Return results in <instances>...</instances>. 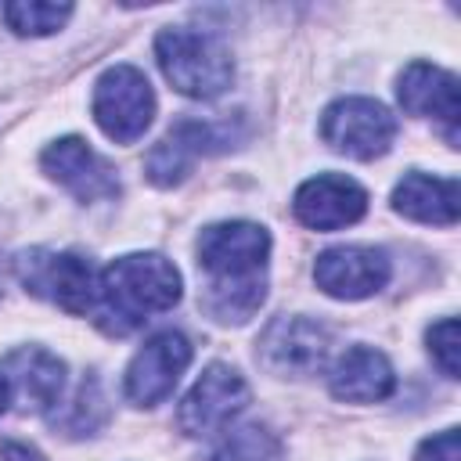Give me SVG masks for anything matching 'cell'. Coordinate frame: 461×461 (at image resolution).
<instances>
[{
    "mask_svg": "<svg viewBox=\"0 0 461 461\" xmlns=\"http://www.w3.org/2000/svg\"><path fill=\"white\" fill-rule=\"evenodd\" d=\"M281 439L274 429L259 421H245L227 429V436L216 443L212 461H281Z\"/></svg>",
    "mask_w": 461,
    "mask_h": 461,
    "instance_id": "18",
    "label": "cell"
},
{
    "mask_svg": "<svg viewBox=\"0 0 461 461\" xmlns=\"http://www.w3.org/2000/svg\"><path fill=\"white\" fill-rule=\"evenodd\" d=\"M0 461H43V454L25 447V443H4L0 447Z\"/></svg>",
    "mask_w": 461,
    "mask_h": 461,
    "instance_id": "23",
    "label": "cell"
},
{
    "mask_svg": "<svg viewBox=\"0 0 461 461\" xmlns=\"http://www.w3.org/2000/svg\"><path fill=\"white\" fill-rule=\"evenodd\" d=\"M393 209L414 223H436L454 227L461 212V187L457 176H429V173H407L393 191Z\"/></svg>",
    "mask_w": 461,
    "mask_h": 461,
    "instance_id": "17",
    "label": "cell"
},
{
    "mask_svg": "<svg viewBox=\"0 0 461 461\" xmlns=\"http://www.w3.org/2000/svg\"><path fill=\"white\" fill-rule=\"evenodd\" d=\"M40 166L50 180L72 191L79 202H101L119 194V176L108 158H101L83 137H61L43 148Z\"/></svg>",
    "mask_w": 461,
    "mask_h": 461,
    "instance_id": "11",
    "label": "cell"
},
{
    "mask_svg": "<svg viewBox=\"0 0 461 461\" xmlns=\"http://www.w3.org/2000/svg\"><path fill=\"white\" fill-rule=\"evenodd\" d=\"M328 389L335 400H346V403H378L396 389V375L382 349L353 346L335 360L328 375Z\"/></svg>",
    "mask_w": 461,
    "mask_h": 461,
    "instance_id": "16",
    "label": "cell"
},
{
    "mask_svg": "<svg viewBox=\"0 0 461 461\" xmlns=\"http://www.w3.org/2000/svg\"><path fill=\"white\" fill-rule=\"evenodd\" d=\"M389 274H393L389 256L382 249H371V245H339V249L321 252L313 263L317 288L324 295L346 299V303L382 292Z\"/></svg>",
    "mask_w": 461,
    "mask_h": 461,
    "instance_id": "10",
    "label": "cell"
},
{
    "mask_svg": "<svg viewBox=\"0 0 461 461\" xmlns=\"http://www.w3.org/2000/svg\"><path fill=\"white\" fill-rule=\"evenodd\" d=\"M331 331L310 317H277L256 342V360L281 378H306L328 364Z\"/></svg>",
    "mask_w": 461,
    "mask_h": 461,
    "instance_id": "7",
    "label": "cell"
},
{
    "mask_svg": "<svg viewBox=\"0 0 461 461\" xmlns=\"http://www.w3.org/2000/svg\"><path fill=\"white\" fill-rule=\"evenodd\" d=\"M94 119L115 144H133L155 119V90L133 65H112L94 83Z\"/></svg>",
    "mask_w": 461,
    "mask_h": 461,
    "instance_id": "5",
    "label": "cell"
},
{
    "mask_svg": "<svg viewBox=\"0 0 461 461\" xmlns=\"http://www.w3.org/2000/svg\"><path fill=\"white\" fill-rule=\"evenodd\" d=\"M7 403H11V396H7V385H4V378H0V414L7 411Z\"/></svg>",
    "mask_w": 461,
    "mask_h": 461,
    "instance_id": "24",
    "label": "cell"
},
{
    "mask_svg": "<svg viewBox=\"0 0 461 461\" xmlns=\"http://www.w3.org/2000/svg\"><path fill=\"white\" fill-rule=\"evenodd\" d=\"M198 267L205 288L198 295L202 310L220 324H245L267 299V259L270 234L249 220L212 223L198 234Z\"/></svg>",
    "mask_w": 461,
    "mask_h": 461,
    "instance_id": "1",
    "label": "cell"
},
{
    "mask_svg": "<svg viewBox=\"0 0 461 461\" xmlns=\"http://www.w3.org/2000/svg\"><path fill=\"white\" fill-rule=\"evenodd\" d=\"M187 364H191V342L180 331H158V335H151L133 353V360L126 367V396L137 407L162 403L176 389V382H180V375H184Z\"/></svg>",
    "mask_w": 461,
    "mask_h": 461,
    "instance_id": "9",
    "label": "cell"
},
{
    "mask_svg": "<svg viewBox=\"0 0 461 461\" xmlns=\"http://www.w3.org/2000/svg\"><path fill=\"white\" fill-rule=\"evenodd\" d=\"M292 212L310 230H339L367 212V191L342 173H321L295 191Z\"/></svg>",
    "mask_w": 461,
    "mask_h": 461,
    "instance_id": "13",
    "label": "cell"
},
{
    "mask_svg": "<svg viewBox=\"0 0 461 461\" xmlns=\"http://www.w3.org/2000/svg\"><path fill=\"white\" fill-rule=\"evenodd\" d=\"M180 270L158 256V252H130L112 259L101 274H97V295L90 306L94 324L112 335L122 339L130 331H137L144 321H151L155 313H166L180 303Z\"/></svg>",
    "mask_w": 461,
    "mask_h": 461,
    "instance_id": "2",
    "label": "cell"
},
{
    "mask_svg": "<svg viewBox=\"0 0 461 461\" xmlns=\"http://www.w3.org/2000/svg\"><path fill=\"white\" fill-rule=\"evenodd\" d=\"M227 140L220 137V126L216 122H202V119H180L144 158V173L151 184L158 187H173L180 184L194 158L198 155H209V151H220Z\"/></svg>",
    "mask_w": 461,
    "mask_h": 461,
    "instance_id": "15",
    "label": "cell"
},
{
    "mask_svg": "<svg viewBox=\"0 0 461 461\" xmlns=\"http://www.w3.org/2000/svg\"><path fill=\"white\" fill-rule=\"evenodd\" d=\"M14 274L36 299L61 306L65 313H90L97 295V270L79 252L32 249L14 259Z\"/></svg>",
    "mask_w": 461,
    "mask_h": 461,
    "instance_id": "4",
    "label": "cell"
},
{
    "mask_svg": "<svg viewBox=\"0 0 461 461\" xmlns=\"http://www.w3.org/2000/svg\"><path fill=\"white\" fill-rule=\"evenodd\" d=\"M321 137L331 151L371 162L393 148L396 119L385 104L371 97H339L321 115Z\"/></svg>",
    "mask_w": 461,
    "mask_h": 461,
    "instance_id": "6",
    "label": "cell"
},
{
    "mask_svg": "<svg viewBox=\"0 0 461 461\" xmlns=\"http://www.w3.org/2000/svg\"><path fill=\"white\" fill-rule=\"evenodd\" d=\"M396 97L411 115L436 119L447 133L450 144H457V119H461V97H457V76L429 65V61H411L400 72Z\"/></svg>",
    "mask_w": 461,
    "mask_h": 461,
    "instance_id": "14",
    "label": "cell"
},
{
    "mask_svg": "<svg viewBox=\"0 0 461 461\" xmlns=\"http://www.w3.org/2000/svg\"><path fill=\"white\" fill-rule=\"evenodd\" d=\"M155 58L173 90L194 101L220 97L234 79L230 50L220 36L202 29H162L155 36Z\"/></svg>",
    "mask_w": 461,
    "mask_h": 461,
    "instance_id": "3",
    "label": "cell"
},
{
    "mask_svg": "<svg viewBox=\"0 0 461 461\" xmlns=\"http://www.w3.org/2000/svg\"><path fill=\"white\" fill-rule=\"evenodd\" d=\"M104 418H108V407L101 396V382H97V375H86L79 382V389L72 393V403L61 414V429H65V436H90L101 429Z\"/></svg>",
    "mask_w": 461,
    "mask_h": 461,
    "instance_id": "20",
    "label": "cell"
},
{
    "mask_svg": "<svg viewBox=\"0 0 461 461\" xmlns=\"http://www.w3.org/2000/svg\"><path fill=\"white\" fill-rule=\"evenodd\" d=\"M0 378L7 385L11 403L18 411L43 414L54 403H61L65 393V360H58L43 346H18L0 360Z\"/></svg>",
    "mask_w": 461,
    "mask_h": 461,
    "instance_id": "12",
    "label": "cell"
},
{
    "mask_svg": "<svg viewBox=\"0 0 461 461\" xmlns=\"http://www.w3.org/2000/svg\"><path fill=\"white\" fill-rule=\"evenodd\" d=\"M4 18L18 36H50L72 18V4L14 0V4H4Z\"/></svg>",
    "mask_w": 461,
    "mask_h": 461,
    "instance_id": "19",
    "label": "cell"
},
{
    "mask_svg": "<svg viewBox=\"0 0 461 461\" xmlns=\"http://www.w3.org/2000/svg\"><path fill=\"white\" fill-rule=\"evenodd\" d=\"M425 342H429V353H432V360L439 364V371L447 375V378H457L461 375V346H457V321L454 317H443V321H436L429 331H425Z\"/></svg>",
    "mask_w": 461,
    "mask_h": 461,
    "instance_id": "21",
    "label": "cell"
},
{
    "mask_svg": "<svg viewBox=\"0 0 461 461\" xmlns=\"http://www.w3.org/2000/svg\"><path fill=\"white\" fill-rule=\"evenodd\" d=\"M249 382L230 364H209L176 411L184 436H212L249 403Z\"/></svg>",
    "mask_w": 461,
    "mask_h": 461,
    "instance_id": "8",
    "label": "cell"
},
{
    "mask_svg": "<svg viewBox=\"0 0 461 461\" xmlns=\"http://www.w3.org/2000/svg\"><path fill=\"white\" fill-rule=\"evenodd\" d=\"M414 461H461V436L457 429H443L418 443Z\"/></svg>",
    "mask_w": 461,
    "mask_h": 461,
    "instance_id": "22",
    "label": "cell"
}]
</instances>
